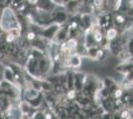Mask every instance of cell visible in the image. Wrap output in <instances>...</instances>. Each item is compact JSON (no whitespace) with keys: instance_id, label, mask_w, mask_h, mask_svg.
<instances>
[{"instance_id":"cell-1","label":"cell","mask_w":133,"mask_h":119,"mask_svg":"<svg viewBox=\"0 0 133 119\" xmlns=\"http://www.w3.org/2000/svg\"><path fill=\"white\" fill-rule=\"evenodd\" d=\"M115 36H116V31L113 30V29H111V30H109V31L107 32V37H108V39H113Z\"/></svg>"},{"instance_id":"cell-2","label":"cell","mask_w":133,"mask_h":119,"mask_svg":"<svg viewBox=\"0 0 133 119\" xmlns=\"http://www.w3.org/2000/svg\"><path fill=\"white\" fill-rule=\"evenodd\" d=\"M69 46H70V48H75V47H76V41L71 40V41L69 42Z\"/></svg>"},{"instance_id":"cell-3","label":"cell","mask_w":133,"mask_h":119,"mask_svg":"<svg viewBox=\"0 0 133 119\" xmlns=\"http://www.w3.org/2000/svg\"><path fill=\"white\" fill-rule=\"evenodd\" d=\"M94 38H95V40H96V41H100V40H101V35H100L99 33H96Z\"/></svg>"},{"instance_id":"cell-4","label":"cell","mask_w":133,"mask_h":119,"mask_svg":"<svg viewBox=\"0 0 133 119\" xmlns=\"http://www.w3.org/2000/svg\"><path fill=\"white\" fill-rule=\"evenodd\" d=\"M94 3L97 6H99L100 4H101V0H94Z\"/></svg>"},{"instance_id":"cell-5","label":"cell","mask_w":133,"mask_h":119,"mask_svg":"<svg viewBox=\"0 0 133 119\" xmlns=\"http://www.w3.org/2000/svg\"><path fill=\"white\" fill-rule=\"evenodd\" d=\"M120 94H121V92H120V90H118V92H116V93H115V95H116V96H119Z\"/></svg>"},{"instance_id":"cell-6","label":"cell","mask_w":133,"mask_h":119,"mask_svg":"<svg viewBox=\"0 0 133 119\" xmlns=\"http://www.w3.org/2000/svg\"><path fill=\"white\" fill-rule=\"evenodd\" d=\"M34 37V35L33 34H29V39H32Z\"/></svg>"},{"instance_id":"cell-7","label":"cell","mask_w":133,"mask_h":119,"mask_svg":"<svg viewBox=\"0 0 133 119\" xmlns=\"http://www.w3.org/2000/svg\"><path fill=\"white\" fill-rule=\"evenodd\" d=\"M29 1H30L31 3H36V2H37V0H29Z\"/></svg>"}]
</instances>
